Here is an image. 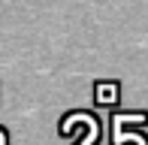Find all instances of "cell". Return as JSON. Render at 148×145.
Returning <instances> with one entry per match:
<instances>
[{
  "label": "cell",
  "mask_w": 148,
  "mask_h": 145,
  "mask_svg": "<svg viewBox=\"0 0 148 145\" xmlns=\"http://www.w3.org/2000/svg\"><path fill=\"white\" fill-rule=\"evenodd\" d=\"M115 85H97V103H100V106H103V103H106V106H109V103H115Z\"/></svg>",
  "instance_id": "6da1fadb"
}]
</instances>
